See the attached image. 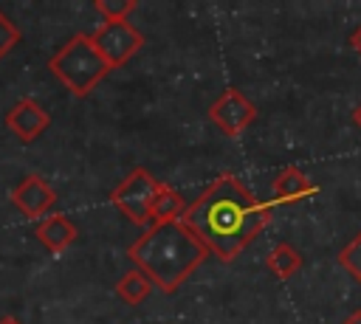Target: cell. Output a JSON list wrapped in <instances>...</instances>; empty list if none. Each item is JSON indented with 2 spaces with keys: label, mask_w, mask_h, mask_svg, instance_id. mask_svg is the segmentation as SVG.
Here are the masks:
<instances>
[{
  "label": "cell",
  "mask_w": 361,
  "mask_h": 324,
  "mask_svg": "<svg viewBox=\"0 0 361 324\" xmlns=\"http://www.w3.org/2000/svg\"><path fill=\"white\" fill-rule=\"evenodd\" d=\"M183 225L223 262L237 259L271 223V203L257 200L237 175H217L180 214Z\"/></svg>",
  "instance_id": "obj_1"
},
{
  "label": "cell",
  "mask_w": 361,
  "mask_h": 324,
  "mask_svg": "<svg viewBox=\"0 0 361 324\" xmlns=\"http://www.w3.org/2000/svg\"><path fill=\"white\" fill-rule=\"evenodd\" d=\"M133 265L164 293H175L209 256L206 245L183 225V220L152 223L130 248Z\"/></svg>",
  "instance_id": "obj_2"
},
{
  "label": "cell",
  "mask_w": 361,
  "mask_h": 324,
  "mask_svg": "<svg viewBox=\"0 0 361 324\" xmlns=\"http://www.w3.org/2000/svg\"><path fill=\"white\" fill-rule=\"evenodd\" d=\"M51 73L73 93V96H87L107 73V62L102 59V54L93 48L90 34H73L48 62Z\"/></svg>",
  "instance_id": "obj_3"
},
{
  "label": "cell",
  "mask_w": 361,
  "mask_h": 324,
  "mask_svg": "<svg viewBox=\"0 0 361 324\" xmlns=\"http://www.w3.org/2000/svg\"><path fill=\"white\" fill-rule=\"evenodd\" d=\"M161 180H155L144 166H135L113 192H110V203L135 225L149 223V206L152 197L158 192Z\"/></svg>",
  "instance_id": "obj_4"
},
{
  "label": "cell",
  "mask_w": 361,
  "mask_h": 324,
  "mask_svg": "<svg viewBox=\"0 0 361 324\" xmlns=\"http://www.w3.org/2000/svg\"><path fill=\"white\" fill-rule=\"evenodd\" d=\"M93 48L102 54V59L107 62V68H121L124 62H130V56H135L144 45V34L130 25L127 20H118V23H102L93 34Z\"/></svg>",
  "instance_id": "obj_5"
},
{
  "label": "cell",
  "mask_w": 361,
  "mask_h": 324,
  "mask_svg": "<svg viewBox=\"0 0 361 324\" xmlns=\"http://www.w3.org/2000/svg\"><path fill=\"white\" fill-rule=\"evenodd\" d=\"M209 121H212L220 132L237 138L243 130H248V127L257 121V107H254L237 87H226V90L212 101V107H209Z\"/></svg>",
  "instance_id": "obj_6"
},
{
  "label": "cell",
  "mask_w": 361,
  "mask_h": 324,
  "mask_svg": "<svg viewBox=\"0 0 361 324\" xmlns=\"http://www.w3.org/2000/svg\"><path fill=\"white\" fill-rule=\"evenodd\" d=\"M11 203H14L17 211H23L25 217L42 220V217H48V211L56 206V192H54V186H51L42 175L31 172V175H23L20 183L11 189Z\"/></svg>",
  "instance_id": "obj_7"
},
{
  "label": "cell",
  "mask_w": 361,
  "mask_h": 324,
  "mask_svg": "<svg viewBox=\"0 0 361 324\" xmlns=\"http://www.w3.org/2000/svg\"><path fill=\"white\" fill-rule=\"evenodd\" d=\"M6 127L14 132V138L20 144H31L37 141L48 127H51V116L45 113V107L34 99H20L8 113H6Z\"/></svg>",
  "instance_id": "obj_8"
},
{
  "label": "cell",
  "mask_w": 361,
  "mask_h": 324,
  "mask_svg": "<svg viewBox=\"0 0 361 324\" xmlns=\"http://www.w3.org/2000/svg\"><path fill=\"white\" fill-rule=\"evenodd\" d=\"M34 237L39 239V245H45L54 254H62L65 248H71L79 237L76 223L68 214H48L42 220H37L34 225Z\"/></svg>",
  "instance_id": "obj_9"
},
{
  "label": "cell",
  "mask_w": 361,
  "mask_h": 324,
  "mask_svg": "<svg viewBox=\"0 0 361 324\" xmlns=\"http://www.w3.org/2000/svg\"><path fill=\"white\" fill-rule=\"evenodd\" d=\"M316 194V183L296 166H285L274 177V203H299Z\"/></svg>",
  "instance_id": "obj_10"
},
{
  "label": "cell",
  "mask_w": 361,
  "mask_h": 324,
  "mask_svg": "<svg viewBox=\"0 0 361 324\" xmlns=\"http://www.w3.org/2000/svg\"><path fill=\"white\" fill-rule=\"evenodd\" d=\"M183 211H186L183 197H180L169 183L161 180V186H158V192H155V197H152V206H149V220H152V223L180 220Z\"/></svg>",
  "instance_id": "obj_11"
},
{
  "label": "cell",
  "mask_w": 361,
  "mask_h": 324,
  "mask_svg": "<svg viewBox=\"0 0 361 324\" xmlns=\"http://www.w3.org/2000/svg\"><path fill=\"white\" fill-rule=\"evenodd\" d=\"M265 268H268L276 279H290V276L299 273V268H302V254H299L290 242H279V245L265 256Z\"/></svg>",
  "instance_id": "obj_12"
},
{
  "label": "cell",
  "mask_w": 361,
  "mask_h": 324,
  "mask_svg": "<svg viewBox=\"0 0 361 324\" xmlns=\"http://www.w3.org/2000/svg\"><path fill=\"white\" fill-rule=\"evenodd\" d=\"M152 282L147 279V273H141L138 268H133V270H127L118 282H116V293L121 296V301H127V304H144L147 299H149V293H152Z\"/></svg>",
  "instance_id": "obj_13"
},
{
  "label": "cell",
  "mask_w": 361,
  "mask_h": 324,
  "mask_svg": "<svg viewBox=\"0 0 361 324\" xmlns=\"http://www.w3.org/2000/svg\"><path fill=\"white\" fill-rule=\"evenodd\" d=\"M338 265H341L350 276H355V279L361 282V231L338 251Z\"/></svg>",
  "instance_id": "obj_14"
},
{
  "label": "cell",
  "mask_w": 361,
  "mask_h": 324,
  "mask_svg": "<svg viewBox=\"0 0 361 324\" xmlns=\"http://www.w3.org/2000/svg\"><path fill=\"white\" fill-rule=\"evenodd\" d=\"M96 11L104 17V23H118L135 11V0H96Z\"/></svg>",
  "instance_id": "obj_15"
},
{
  "label": "cell",
  "mask_w": 361,
  "mask_h": 324,
  "mask_svg": "<svg viewBox=\"0 0 361 324\" xmlns=\"http://www.w3.org/2000/svg\"><path fill=\"white\" fill-rule=\"evenodd\" d=\"M20 39H23L20 28L11 23V17L6 11H0V59H6L20 45Z\"/></svg>",
  "instance_id": "obj_16"
},
{
  "label": "cell",
  "mask_w": 361,
  "mask_h": 324,
  "mask_svg": "<svg viewBox=\"0 0 361 324\" xmlns=\"http://www.w3.org/2000/svg\"><path fill=\"white\" fill-rule=\"evenodd\" d=\"M350 45H353V48H355V54L361 56V25H358V28L350 34Z\"/></svg>",
  "instance_id": "obj_17"
},
{
  "label": "cell",
  "mask_w": 361,
  "mask_h": 324,
  "mask_svg": "<svg viewBox=\"0 0 361 324\" xmlns=\"http://www.w3.org/2000/svg\"><path fill=\"white\" fill-rule=\"evenodd\" d=\"M341 324H361V310H355V313H350V316H347V318H344Z\"/></svg>",
  "instance_id": "obj_18"
},
{
  "label": "cell",
  "mask_w": 361,
  "mask_h": 324,
  "mask_svg": "<svg viewBox=\"0 0 361 324\" xmlns=\"http://www.w3.org/2000/svg\"><path fill=\"white\" fill-rule=\"evenodd\" d=\"M353 121H355V127L361 130V104H358V107L353 110Z\"/></svg>",
  "instance_id": "obj_19"
},
{
  "label": "cell",
  "mask_w": 361,
  "mask_h": 324,
  "mask_svg": "<svg viewBox=\"0 0 361 324\" xmlns=\"http://www.w3.org/2000/svg\"><path fill=\"white\" fill-rule=\"evenodd\" d=\"M0 324H20L14 316H6V318H0Z\"/></svg>",
  "instance_id": "obj_20"
}]
</instances>
